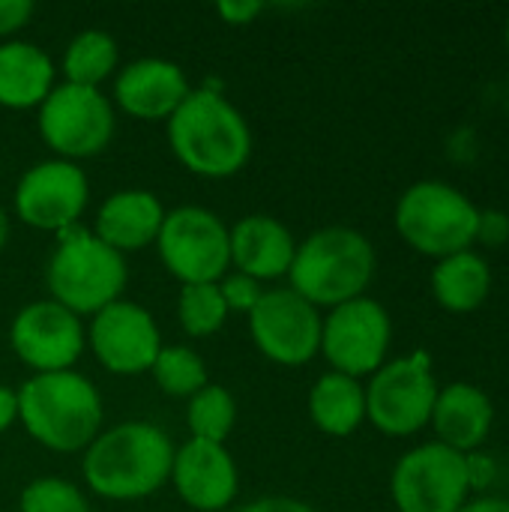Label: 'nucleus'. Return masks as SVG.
<instances>
[{"instance_id": "1", "label": "nucleus", "mask_w": 509, "mask_h": 512, "mask_svg": "<svg viewBox=\"0 0 509 512\" xmlns=\"http://www.w3.org/2000/svg\"><path fill=\"white\" fill-rule=\"evenodd\" d=\"M174 156L201 177H231L252 153L246 117L216 90H189L168 120Z\"/></svg>"}, {"instance_id": "2", "label": "nucleus", "mask_w": 509, "mask_h": 512, "mask_svg": "<svg viewBox=\"0 0 509 512\" xmlns=\"http://www.w3.org/2000/svg\"><path fill=\"white\" fill-rule=\"evenodd\" d=\"M174 447L150 423H123L99 435L84 456L87 486L108 501H135L153 495L171 477Z\"/></svg>"}, {"instance_id": "3", "label": "nucleus", "mask_w": 509, "mask_h": 512, "mask_svg": "<svg viewBox=\"0 0 509 512\" xmlns=\"http://www.w3.org/2000/svg\"><path fill=\"white\" fill-rule=\"evenodd\" d=\"M375 246L366 234L330 225L309 234L291 261V291L318 306H342L348 300L366 297L375 279Z\"/></svg>"}, {"instance_id": "4", "label": "nucleus", "mask_w": 509, "mask_h": 512, "mask_svg": "<svg viewBox=\"0 0 509 512\" xmlns=\"http://www.w3.org/2000/svg\"><path fill=\"white\" fill-rule=\"evenodd\" d=\"M24 429L54 453H75L96 441L102 399L96 387L75 372H45L30 378L18 393Z\"/></svg>"}, {"instance_id": "5", "label": "nucleus", "mask_w": 509, "mask_h": 512, "mask_svg": "<svg viewBox=\"0 0 509 512\" xmlns=\"http://www.w3.org/2000/svg\"><path fill=\"white\" fill-rule=\"evenodd\" d=\"M480 207L453 183L417 180L396 201L399 237L426 258H447L477 246Z\"/></svg>"}, {"instance_id": "6", "label": "nucleus", "mask_w": 509, "mask_h": 512, "mask_svg": "<svg viewBox=\"0 0 509 512\" xmlns=\"http://www.w3.org/2000/svg\"><path fill=\"white\" fill-rule=\"evenodd\" d=\"M60 243L48 261V288L54 303L81 312H102L126 285L123 255L105 246L96 234L81 231L78 225L57 231Z\"/></svg>"}, {"instance_id": "7", "label": "nucleus", "mask_w": 509, "mask_h": 512, "mask_svg": "<svg viewBox=\"0 0 509 512\" xmlns=\"http://www.w3.org/2000/svg\"><path fill=\"white\" fill-rule=\"evenodd\" d=\"M438 390L441 384L426 351L387 360L369 375L366 420L387 438H411L429 426Z\"/></svg>"}, {"instance_id": "8", "label": "nucleus", "mask_w": 509, "mask_h": 512, "mask_svg": "<svg viewBox=\"0 0 509 512\" xmlns=\"http://www.w3.org/2000/svg\"><path fill=\"white\" fill-rule=\"evenodd\" d=\"M390 495L399 512H459L471 501L465 456L438 441L408 450L393 468Z\"/></svg>"}, {"instance_id": "9", "label": "nucleus", "mask_w": 509, "mask_h": 512, "mask_svg": "<svg viewBox=\"0 0 509 512\" xmlns=\"http://www.w3.org/2000/svg\"><path fill=\"white\" fill-rule=\"evenodd\" d=\"M390 342H393L390 312L372 297L348 300L321 321L324 357L330 360L333 372L357 381L375 375L387 363Z\"/></svg>"}, {"instance_id": "10", "label": "nucleus", "mask_w": 509, "mask_h": 512, "mask_svg": "<svg viewBox=\"0 0 509 512\" xmlns=\"http://www.w3.org/2000/svg\"><path fill=\"white\" fill-rule=\"evenodd\" d=\"M159 255L183 285L216 282L231 264V240L222 219L204 207H177L159 228Z\"/></svg>"}, {"instance_id": "11", "label": "nucleus", "mask_w": 509, "mask_h": 512, "mask_svg": "<svg viewBox=\"0 0 509 512\" xmlns=\"http://www.w3.org/2000/svg\"><path fill=\"white\" fill-rule=\"evenodd\" d=\"M42 141L69 159H84L108 147L114 135L111 102L96 87L60 84L39 105Z\"/></svg>"}, {"instance_id": "12", "label": "nucleus", "mask_w": 509, "mask_h": 512, "mask_svg": "<svg viewBox=\"0 0 509 512\" xmlns=\"http://www.w3.org/2000/svg\"><path fill=\"white\" fill-rule=\"evenodd\" d=\"M249 330L261 354L279 366H303L321 351V315L291 288L264 291L249 312Z\"/></svg>"}, {"instance_id": "13", "label": "nucleus", "mask_w": 509, "mask_h": 512, "mask_svg": "<svg viewBox=\"0 0 509 512\" xmlns=\"http://www.w3.org/2000/svg\"><path fill=\"white\" fill-rule=\"evenodd\" d=\"M12 348L18 360L39 375L66 372L84 351V330L78 315L54 300H39L15 315Z\"/></svg>"}, {"instance_id": "14", "label": "nucleus", "mask_w": 509, "mask_h": 512, "mask_svg": "<svg viewBox=\"0 0 509 512\" xmlns=\"http://www.w3.org/2000/svg\"><path fill=\"white\" fill-rule=\"evenodd\" d=\"M87 177L66 159L39 162L30 168L15 189L18 216L39 231H63L72 228L75 219L87 207Z\"/></svg>"}, {"instance_id": "15", "label": "nucleus", "mask_w": 509, "mask_h": 512, "mask_svg": "<svg viewBox=\"0 0 509 512\" xmlns=\"http://www.w3.org/2000/svg\"><path fill=\"white\" fill-rule=\"evenodd\" d=\"M90 345L99 363L117 375L147 372L162 351L153 315L144 306L126 300H114L102 312H96L90 327Z\"/></svg>"}, {"instance_id": "16", "label": "nucleus", "mask_w": 509, "mask_h": 512, "mask_svg": "<svg viewBox=\"0 0 509 512\" xmlns=\"http://www.w3.org/2000/svg\"><path fill=\"white\" fill-rule=\"evenodd\" d=\"M171 480L177 495L201 512L225 510L237 495V468L222 444L192 438L174 453Z\"/></svg>"}, {"instance_id": "17", "label": "nucleus", "mask_w": 509, "mask_h": 512, "mask_svg": "<svg viewBox=\"0 0 509 512\" xmlns=\"http://www.w3.org/2000/svg\"><path fill=\"white\" fill-rule=\"evenodd\" d=\"M429 426L435 429V441L468 456L483 450L495 429V402L492 396L468 381H453L438 390L435 411Z\"/></svg>"}, {"instance_id": "18", "label": "nucleus", "mask_w": 509, "mask_h": 512, "mask_svg": "<svg viewBox=\"0 0 509 512\" xmlns=\"http://www.w3.org/2000/svg\"><path fill=\"white\" fill-rule=\"evenodd\" d=\"M117 105L138 120L171 117L189 96V81L177 63L147 57L129 63L114 84Z\"/></svg>"}, {"instance_id": "19", "label": "nucleus", "mask_w": 509, "mask_h": 512, "mask_svg": "<svg viewBox=\"0 0 509 512\" xmlns=\"http://www.w3.org/2000/svg\"><path fill=\"white\" fill-rule=\"evenodd\" d=\"M231 261L249 279H276L291 270L297 243L291 231L273 216H246L228 231Z\"/></svg>"}, {"instance_id": "20", "label": "nucleus", "mask_w": 509, "mask_h": 512, "mask_svg": "<svg viewBox=\"0 0 509 512\" xmlns=\"http://www.w3.org/2000/svg\"><path fill=\"white\" fill-rule=\"evenodd\" d=\"M162 222H165V210L156 195L144 189H126V192H114L102 204L96 216V237L123 255L153 243L159 237Z\"/></svg>"}, {"instance_id": "21", "label": "nucleus", "mask_w": 509, "mask_h": 512, "mask_svg": "<svg viewBox=\"0 0 509 512\" xmlns=\"http://www.w3.org/2000/svg\"><path fill=\"white\" fill-rule=\"evenodd\" d=\"M429 285H432L435 303L444 312L471 315L489 300L492 285H495V273H492V264L483 252L465 249V252H456V255L435 261Z\"/></svg>"}, {"instance_id": "22", "label": "nucleus", "mask_w": 509, "mask_h": 512, "mask_svg": "<svg viewBox=\"0 0 509 512\" xmlns=\"http://www.w3.org/2000/svg\"><path fill=\"white\" fill-rule=\"evenodd\" d=\"M54 66L51 57L30 42L0 45V105L33 108L51 93Z\"/></svg>"}, {"instance_id": "23", "label": "nucleus", "mask_w": 509, "mask_h": 512, "mask_svg": "<svg viewBox=\"0 0 509 512\" xmlns=\"http://www.w3.org/2000/svg\"><path fill=\"white\" fill-rule=\"evenodd\" d=\"M309 414L324 435L348 438L366 420V387L357 378L327 372L309 393Z\"/></svg>"}, {"instance_id": "24", "label": "nucleus", "mask_w": 509, "mask_h": 512, "mask_svg": "<svg viewBox=\"0 0 509 512\" xmlns=\"http://www.w3.org/2000/svg\"><path fill=\"white\" fill-rule=\"evenodd\" d=\"M117 66V42L102 30H84L75 36L63 57V72L69 84L96 87Z\"/></svg>"}, {"instance_id": "25", "label": "nucleus", "mask_w": 509, "mask_h": 512, "mask_svg": "<svg viewBox=\"0 0 509 512\" xmlns=\"http://www.w3.org/2000/svg\"><path fill=\"white\" fill-rule=\"evenodd\" d=\"M186 420H189L192 438L222 444L228 438V432L234 429V420H237L234 396L219 384H207L204 390H198L192 396Z\"/></svg>"}, {"instance_id": "26", "label": "nucleus", "mask_w": 509, "mask_h": 512, "mask_svg": "<svg viewBox=\"0 0 509 512\" xmlns=\"http://www.w3.org/2000/svg\"><path fill=\"white\" fill-rule=\"evenodd\" d=\"M156 384L162 393L168 396H195L198 390L207 387V369H204V360L183 348V345H174V348H162L156 363L150 366Z\"/></svg>"}, {"instance_id": "27", "label": "nucleus", "mask_w": 509, "mask_h": 512, "mask_svg": "<svg viewBox=\"0 0 509 512\" xmlns=\"http://www.w3.org/2000/svg\"><path fill=\"white\" fill-rule=\"evenodd\" d=\"M177 312H180V324L189 336H213L228 318V306L222 300L219 282L183 285Z\"/></svg>"}, {"instance_id": "28", "label": "nucleus", "mask_w": 509, "mask_h": 512, "mask_svg": "<svg viewBox=\"0 0 509 512\" xmlns=\"http://www.w3.org/2000/svg\"><path fill=\"white\" fill-rule=\"evenodd\" d=\"M21 512H90V507L72 483L42 477L21 492Z\"/></svg>"}, {"instance_id": "29", "label": "nucleus", "mask_w": 509, "mask_h": 512, "mask_svg": "<svg viewBox=\"0 0 509 512\" xmlns=\"http://www.w3.org/2000/svg\"><path fill=\"white\" fill-rule=\"evenodd\" d=\"M219 291H222V300H225V306H228V312L234 309V312H252L258 303H261V297H264V288L255 282V279H249V276H231V279H225L222 285H219Z\"/></svg>"}, {"instance_id": "30", "label": "nucleus", "mask_w": 509, "mask_h": 512, "mask_svg": "<svg viewBox=\"0 0 509 512\" xmlns=\"http://www.w3.org/2000/svg\"><path fill=\"white\" fill-rule=\"evenodd\" d=\"M477 243L486 249H501L509 243V213L507 210H480L477 219Z\"/></svg>"}, {"instance_id": "31", "label": "nucleus", "mask_w": 509, "mask_h": 512, "mask_svg": "<svg viewBox=\"0 0 509 512\" xmlns=\"http://www.w3.org/2000/svg\"><path fill=\"white\" fill-rule=\"evenodd\" d=\"M465 471H468V483H471V495L474 492H486L495 480H498V462L495 456L483 453V450H474L465 456Z\"/></svg>"}, {"instance_id": "32", "label": "nucleus", "mask_w": 509, "mask_h": 512, "mask_svg": "<svg viewBox=\"0 0 509 512\" xmlns=\"http://www.w3.org/2000/svg\"><path fill=\"white\" fill-rule=\"evenodd\" d=\"M30 15H33L30 0H0V36L24 27L30 21Z\"/></svg>"}, {"instance_id": "33", "label": "nucleus", "mask_w": 509, "mask_h": 512, "mask_svg": "<svg viewBox=\"0 0 509 512\" xmlns=\"http://www.w3.org/2000/svg\"><path fill=\"white\" fill-rule=\"evenodd\" d=\"M216 12L228 24H249L258 12H264V3H255V0H222L216 6Z\"/></svg>"}, {"instance_id": "34", "label": "nucleus", "mask_w": 509, "mask_h": 512, "mask_svg": "<svg viewBox=\"0 0 509 512\" xmlns=\"http://www.w3.org/2000/svg\"><path fill=\"white\" fill-rule=\"evenodd\" d=\"M240 512H315L309 504L297 501V498H258L252 504H246Z\"/></svg>"}, {"instance_id": "35", "label": "nucleus", "mask_w": 509, "mask_h": 512, "mask_svg": "<svg viewBox=\"0 0 509 512\" xmlns=\"http://www.w3.org/2000/svg\"><path fill=\"white\" fill-rule=\"evenodd\" d=\"M459 512H509V501L507 498H495V495H477Z\"/></svg>"}, {"instance_id": "36", "label": "nucleus", "mask_w": 509, "mask_h": 512, "mask_svg": "<svg viewBox=\"0 0 509 512\" xmlns=\"http://www.w3.org/2000/svg\"><path fill=\"white\" fill-rule=\"evenodd\" d=\"M18 417V396L6 387H0V435L12 426V420Z\"/></svg>"}, {"instance_id": "37", "label": "nucleus", "mask_w": 509, "mask_h": 512, "mask_svg": "<svg viewBox=\"0 0 509 512\" xmlns=\"http://www.w3.org/2000/svg\"><path fill=\"white\" fill-rule=\"evenodd\" d=\"M6 237H9V219H6V213L0 210V249L6 246Z\"/></svg>"}, {"instance_id": "38", "label": "nucleus", "mask_w": 509, "mask_h": 512, "mask_svg": "<svg viewBox=\"0 0 509 512\" xmlns=\"http://www.w3.org/2000/svg\"><path fill=\"white\" fill-rule=\"evenodd\" d=\"M504 42H507V51H509V15H507V24H504Z\"/></svg>"}, {"instance_id": "39", "label": "nucleus", "mask_w": 509, "mask_h": 512, "mask_svg": "<svg viewBox=\"0 0 509 512\" xmlns=\"http://www.w3.org/2000/svg\"><path fill=\"white\" fill-rule=\"evenodd\" d=\"M507 102H509V96H507Z\"/></svg>"}]
</instances>
